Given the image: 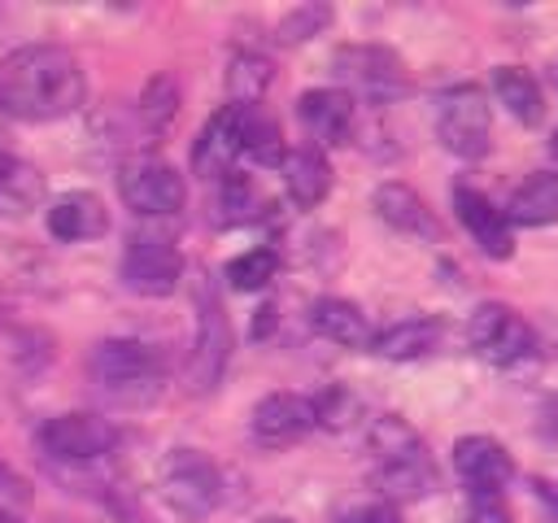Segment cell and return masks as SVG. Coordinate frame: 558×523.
Masks as SVG:
<instances>
[{"label":"cell","instance_id":"cell-19","mask_svg":"<svg viewBox=\"0 0 558 523\" xmlns=\"http://www.w3.org/2000/svg\"><path fill=\"white\" fill-rule=\"evenodd\" d=\"M371 205H375V214H379V218H384L392 231L423 235V240H436V235H440V222L432 218V209L423 205V196H418L410 183H397V179L379 183Z\"/></svg>","mask_w":558,"mask_h":523},{"label":"cell","instance_id":"cell-35","mask_svg":"<svg viewBox=\"0 0 558 523\" xmlns=\"http://www.w3.org/2000/svg\"><path fill=\"white\" fill-rule=\"evenodd\" d=\"M270 327H275V305L266 301V305L257 309V323H253V336L262 340V336H270Z\"/></svg>","mask_w":558,"mask_h":523},{"label":"cell","instance_id":"cell-27","mask_svg":"<svg viewBox=\"0 0 558 523\" xmlns=\"http://www.w3.org/2000/svg\"><path fill=\"white\" fill-rule=\"evenodd\" d=\"M179 83H174V74H153L148 83H144V92H140V122H144V131L148 135H161V131H170V122L179 118Z\"/></svg>","mask_w":558,"mask_h":523},{"label":"cell","instance_id":"cell-8","mask_svg":"<svg viewBox=\"0 0 558 523\" xmlns=\"http://www.w3.org/2000/svg\"><path fill=\"white\" fill-rule=\"evenodd\" d=\"M118 192L126 200V209H135L140 218H170L183 209L187 200V187H183V174L157 157V153H140L131 161H122L118 170Z\"/></svg>","mask_w":558,"mask_h":523},{"label":"cell","instance_id":"cell-5","mask_svg":"<svg viewBox=\"0 0 558 523\" xmlns=\"http://www.w3.org/2000/svg\"><path fill=\"white\" fill-rule=\"evenodd\" d=\"M157 492L179 519H205L222 501V475L201 449H170L157 466Z\"/></svg>","mask_w":558,"mask_h":523},{"label":"cell","instance_id":"cell-36","mask_svg":"<svg viewBox=\"0 0 558 523\" xmlns=\"http://www.w3.org/2000/svg\"><path fill=\"white\" fill-rule=\"evenodd\" d=\"M549 153H554V161H558V131H554V144H549Z\"/></svg>","mask_w":558,"mask_h":523},{"label":"cell","instance_id":"cell-38","mask_svg":"<svg viewBox=\"0 0 558 523\" xmlns=\"http://www.w3.org/2000/svg\"><path fill=\"white\" fill-rule=\"evenodd\" d=\"M554 87H558V65H554Z\"/></svg>","mask_w":558,"mask_h":523},{"label":"cell","instance_id":"cell-11","mask_svg":"<svg viewBox=\"0 0 558 523\" xmlns=\"http://www.w3.org/2000/svg\"><path fill=\"white\" fill-rule=\"evenodd\" d=\"M113 445L118 427L92 410H70L39 427V449L57 462H100L105 453H113Z\"/></svg>","mask_w":558,"mask_h":523},{"label":"cell","instance_id":"cell-23","mask_svg":"<svg viewBox=\"0 0 558 523\" xmlns=\"http://www.w3.org/2000/svg\"><path fill=\"white\" fill-rule=\"evenodd\" d=\"M493 96H497V105H501L514 122L541 126V118H545V96H541V83H536L523 65H497V70H493Z\"/></svg>","mask_w":558,"mask_h":523},{"label":"cell","instance_id":"cell-21","mask_svg":"<svg viewBox=\"0 0 558 523\" xmlns=\"http://www.w3.org/2000/svg\"><path fill=\"white\" fill-rule=\"evenodd\" d=\"M506 218H510V227H549V222H558V170L527 174L510 192Z\"/></svg>","mask_w":558,"mask_h":523},{"label":"cell","instance_id":"cell-3","mask_svg":"<svg viewBox=\"0 0 558 523\" xmlns=\"http://www.w3.org/2000/svg\"><path fill=\"white\" fill-rule=\"evenodd\" d=\"M87 370H92L96 388L118 405H148L166 388V366H161L157 349L144 340H126V336L100 340L92 349Z\"/></svg>","mask_w":558,"mask_h":523},{"label":"cell","instance_id":"cell-10","mask_svg":"<svg viewBox=\"0 0 558 523\" xmlns=\"http://www.w3.org/2000/svg\"><path fill=\"white\" fill-rule=\"evenodd\" d=\"M183 279V253L174 248V240L140 231L131 235L126 253H122V288L135 296H170Z\"/></svg>","mask_w":558,"mask_h":523},{"label":"cell","instance_id":"cell-37","mask_svg":"<svg viewBox=\"0 0 558 523\" xmlns=\"http://www.w3.org/2000/svg\"><path fill=\"white\" fill-rule=\"evenodd\" d=\"M262 523H288V519H262Z\"/></svg>","mask_w":558,"mask_h":523},{"label":"cell","instance_id":"cell-14","mask_svg":"<svg viewBox=\"0 0 558 523\" xmlns=\"http://www.w3.org/2000/svg\"><path fill=\"white\" fill-rule=\"evenodd\" d=\"M453 214L466 227V235L480 244L484 257H510L514 253V235H510V218L506 209H497L480 187L471 183H453Z\"/></svg>","mask_w":558,"mask_h":523},{"label":"cell","instance_id":"cell-2","mask_svg":"<svg viewBox=\"0 0 558 523\" xmlns=\"http://www.w3.org/2000/svg\"><path fill=\"white\" fill-rule=\"evenodd\" d=\"M366 449L375 462V488L384 501H418L436 488V466L423 436L401 414H379L366 431Z\"/></svg>","mask_w":558,"mask_h":523},{"label":"cell","instance_id":"cell-30","mask_svg":"<svg viewBox=\"0 0 558 523\" xmlns=\"http://www.w3.org/2000/svg\"><path fill=\"white\" fill-rule=\"evenodd\" d=\"M327 22H331V9H327V4H296V9H288L283 22L275 26V39L292 48V44H305V39L323 35Z\"/></svg>","mask_w":558,"mask_h":523},{"label":"cell","instance_id":"cell-39","mask_svg":"<svg viewBox=\"0 0 558 523\" xmlns=\"http://www.w3.org/2000/svg\"><path fill=\"white\" fill-rule=\"evenodd\" d=\"M0 523H22V519H0Z\"/></svg>","mask_w":558,"mask_h":523},{"label":"cell","instance_id":"cell-32","mask_svg":"<svg viewBox=\"0 0 558 523\" xmlns=\"http://www.w3.org/2000/svg\"><path fill=\"white\" fill-rule=\"evenodd\" d=\"M353 410H357V401H353L344 388H327L323 397H314V414H318V427H344Z\"/></svg>","mask_w":558,"mask_h":523},{"label":"cell","instance_id":"cell-6","mask_svg":"<svg viewBox=\"0 0 558 523\" xmlns=\"http://www.w3.org/2000/svg\"><path fill=\"white\" fill-rule=\"evenodd\" d=\"M488 135H493V109H488L484 87L453 83L449 92H440V100H436V139L453 157L480 161L488 153Z\"/></svg>","mask_w":558,"mask_h":523},{"label":"cell","instance_id":"cell-31","mask_svg":"<svg viewBox=\"0 0 558 523\" xmlns=\"http://www.w3.org/2000/svg\"><path fill=\"white\" fill-rule=\"evenodd\" d=\"M26 506H31V484L0 462V519H22Z\"/></svg>","mask_w":558,"mask_h":523},{"label":"cell","instance_id":"cell-18","mask_svg":"<svg viewBox=\"0 0 558 523\" xmlns=\"http://www.w3.org/2000/svg\"><path fill=\"white\" fill-rule=\"evenodd\" d=\"M279 174H283V187H288L292 205H301V209L323 205V200H327V192H331V166H327L323 148H314V144L288 148V153H283Z\"/></svg>","mask_w":558,"mask_h":523},{"label":"cell","instance_id":"cell-25","mask_svg":"<svg viewBox=\"0 0 558 523\" xmlns=\"http://www.w3.org/2000/svg\"><path fill=\"white\" fill-rule=\"evenodd\" d=\"M39 205H44V174L31 161L9 157L4 170H0V214L4 218H26Z\"/></svg>","mask_w":558,"mask_h":523},{"label":"cell","instance_id":"cell-13","mask_svg":"<svg viewBox=\"0 0 558 523\" xmlns=\"http://www.w3.org/2000/svg\"><path fill=\"white\" fill-rule=\"evenodd\" d=\"M248 427H253V436L262 445H296L301 436H310L318 427L314 397H301V392H266L253 405Z\"/></svg>","mask_w":558,"mask_h":523},{"label":"cell","instance_id":"cell-7","mask_svg":"<svg viewBox=\"0 0 558 523\" xmlns=\"http://www.w3.org/2000/svg\"><path fill=\"white\" fill-rule=\"evenodd\" d=\"M196 331H192V353H187V388L192 392H214L222 370H227V357H231V327H227V314H222V301L218 292L196 279Z\"/></svg>","mask_w":558,"mask_h":523},{"label":"cell","instance_id":"cell-12","mask_svg":"<svg viewBox=\"0 0 558 523\" xmlns=\"http://www.w3.org/2000/svg\"><path fill=\"white\" fill-rule=\"evenodd\" d=\"M296 118L305 126V135L314 139V148H331V144H349L353 126H357V100L340 87H310L296 100Z\"/></svg>","mask_w":558,"mask_h":523},{"label":"cell","instance_id":"cell-24","mask_svg":"<svg viewBox=\"0 0 558 523\" xmlns=\"http://www.w3.org/2000/svg\"><path fill=\"white\" fill-rule=\"evenodd\" d=\"M240 153L253 166H283V135L279 122L262 105H240Z\"/></svg>","mask_w":558,"mask_h":523},{"label":"cell","instance_id":"cell-29","mask_svg":"<svg viewBox=\"0 0 558 523\" xmlns=\"http://www.w3.org/2000/svg\"><path fill=\"white\" fill-rule=\"evenodd\" d=\"M279 275V253L275 248H244L235 253L227 266H222V279L235 288V292H262L270 279Z\"/></svg>","mask_w":558,"mask_h":523},{"label":"cell","instance_id":"cell-17","mask_svg":"<svg viewBox=\"0 0 558 523\" xmlns=\"http://www.w3.org/2000/svg\"><path fill=\"white\" fill-rule=\"evenodd\" d=\"M48 231L61 244H83L109 231V209L96 192H61L48 205Z\"/></svg>","mask_w":558,"mask_h":523},{"label":"cell","instance_id":"cell-4","mask_svg":"<svg viewBox=\"0 0 558 523\" xmlns=\"http://www.w3.org/2000/svg\"><path fill=\"white\" fill-rule=\"evenodd\" d=\"M331 70H336L340 92H349L353 100H366V105H392L410 92V74L401 65V57L384 44H344V48H336Z\"/></svg>","mask_w":558,"mask_h":523},{"label":"cell","instance_id":"cell-28","mask_svg":"<svg viewBox=\"0 0 558 523\" xmlns=\"http://www.w3.org/2000/svg\"><path fill=\"white\" fill-rule=\"evenodd\" d=\"M214 209H218V222H253V218H262V192H257V183L248 179V174H227V179H218V196H214Z\"/></svg>","mask_w":558,"mask_h":523},{"label":"cell","instance_id":"cell-9","mask_svg":"<svg viewBox=\"0 0 558 523\" xmlns=\"http://www.w3.org/2000/svg\"><path fill=\"white\" fill-rule=\"evenodd\" d=\"M466 344L475 349L480 362L488 366H519L523 357H532L536 336L532 327L501 301H484L475 305V314L466 318Z\"/></svg>","mask_w":558,"mask_h":523},{"label":"cell","instance_id":"cell-26","mask_svg":"<svg viewBox=\"0 0 558 523\" xmlns=\"http://www.w3.org/2000/svg\"><path fill=\"white\" fill-rule=\"evenodd\" d=\"M270 78H275V65L262 52H248V48L231 52V61H227V96H231V105H262Z\"/></svg>","mask_w":558,"mask_h":523},{"label":"cell","instance_id":"cell-1","mask_svg":"<svg viewBox=\"0 0 558 523\" xmlns=\"http://www.w3.org/2000/svg\"><path fill=\"white\" fill-rule=\"evenodd\" d=\"M87 96L83 65L61 44H22L0 61V113L22 122L70 118Z\"/></svg>","mask_w":558,"mask_h":523},{"label":"cell","instance_id":"cell-22","mask_svg":"<svg viewBox=\"0 0 558 523\" xmlns=\"http://www.w3.org/2000/svg\"><path fill=\"white\" fill-rule=\"evenodd\" d=\"M440 318H427V314H414V318H401L384 331H375V344L371 353L388 357V362H414V357H427L436 344H440Z\"/></svg>","mask_w":558,"mask_h":523},{"label":"cell","instance_id":"cell-20","mask_svg":"<svg viewBox=\"0 0 558 523\" xmlns=\"http://www.w3.org/2000/svg\"><path fill=\"white\" fill-rule=\"evenodd\" d=\"M310 327L323 340L340 344V349H371L375 344V331H371L366 314L353 301H344V296H318L310 305Z\"/></svg>","mask_w":558,"mask_h":523},{"label":"cell","instance_id":"cell-34","mask_svg":"<svg viewBox=\"0 0 558 523\" xmlns=\"http://www.w3.org/2000/svg\"><path fill=\"white\" fill-rule=\"evenodd\" d=\"M340 523H401V514H397L392 501H362V506H353Z\"/></svg>","mask_w":558,"mask_h":523},{"label":"cell","instance_id":"cell-16","mask_svg":"<svg viewBox=\"0 0 558 523\" xmlns=\"http://www.w3.org/2000/svg\"><path fill=\"white\" fill-rule=\"evenodd\" d=\"M453 471L466 492H501L514 479V458L493 436H462L453 445Z\"/></svg>","mask_w":558,"mask_h":523},{"label":"cell","instance_id":"cell-15","mask_svg":"<svg viewBox=\"0 0 558 523\" xmlns=\"http://www.w3.org/2000/svg\"><path fill=\"white\" fill-rule=\"evenodd\" d=\"M240 105H222L196 135L192 144V170L201 179H227L235 174V161H240Z\"/></svg>","mask_w":558,"mask_h":523},{"label":"cell","instance_id":"cell-33","mask_svg":"<svg viewBox=\"0 0 558 523\" xmlns=\"http://www.w3.org/2000/svg\"><path fill=\"white\" fill-rule=\"evenodd\" d=\"M466 523H510L501 492H466Z\"/></svg>","mask_w":558,"mask_h":523}]
</instances>
